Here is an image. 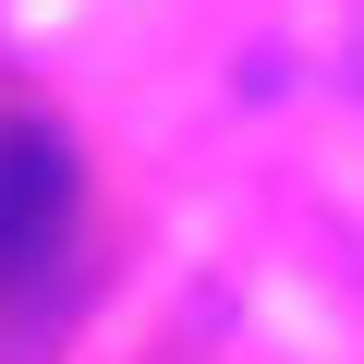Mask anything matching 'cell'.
Wrapping results in <instances>:
<instances>
[{"label":"cell","mask_w":364,"mask_h":364,"mask_svg":"<svg viewBox=\"0 0 364 364\" xmlns=\"http://www.w3.org/2000/svg\"><path fill=\"white\" fill-rule=\"evenodd\" d=\"M61 219H73V170H61V146H49V134H13V146H0V279L37 267V255L61 243Z\"/></svg>","instance_id":"1"}]
</instances>
